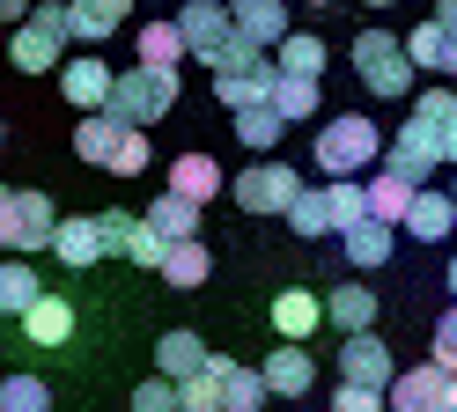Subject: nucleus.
Listing matches in <instances>:
<instances>
[{
    "label": "nucleus",
    "instance_id": "obj_1",
    "mask_svg": "<svg viewBox=\"0 0 457 412\" xmlns=\"http://www.w3.org/2000/svg\"><path fill=\"white\" fill-rule=\"evenodd\" d=\"M104 111L119 118V126H140V133H148L155 118L178 111V67H140V59H133V67L111 81V103H104Z\"/></svg>",
    "mask_w": 457,
    "mask_h": 412
},
{
    "label": "nucleus",
    "instance_id": "obj_2",
    "mask_svg": "<svg viewBox=\"0 0 457 412\" xmlns=\"http://www.w3.org/2000/svg\"><path fill=\"white\" fill-rule=\"evenodd\" d=\"M310 155H318L325 177H361L369 162L384 155V126H377V118H361V111H339V118L318 126V147H310Z\"/></svg>",
    "mask_w": 457,
    "mask_h": 412
},
{
    "label": "nucleus",
    "instance_id": "obj_3",
    "mask_svg": "<svg viewBox=\"0 0 457 412\" xmlns=\"http://www.w3.org/2000/svg\"><path fill=\"white\" fill-rule=\"evenodd\" d=\"M354 74H361L369 96H384V103L413 96V59H406V37H391V29H361V37H354Z\"/></svg>",
    "mask_w": 457,
    "mask_h": 412
},
{
    "label": "nucleus",
    "instance_id": "obj_4",
    "mask_svg": "<svg viewBox=\"0 0 457 412\" xmlns=\"http://www.w3.org/2000/svg\"><path fill=\"white\" fill-rule=\"evenodd\" d=\"M170 22H178V37H185V59H207V67H221L228 37H237V22H228V0H185Z\"/></svg>",
    "mask_w": 457,
    "mask_h": 412
},
{
    "label": "nucleus",
    "instance_id": "obj_5",
    "mask_svg": "<svg viewBox=\"0 0 457 412\" xmlns=\"http://www.w3.org/2000/svg\"><path fill=\"white\" fill-rule=\"evenodd\" d=\"M228 192H237V206H244V214H288V206H295V192H303V177H295L288 162L259 155V162H251Z\"/></svg>",
    "mask_w": 457,
    "mask_h": 412
},
{
    "label": "nucleus",
    "instance_id": "obj_6",
    "mask_svg": "<svg viewBox=\"0 0 457 412\" xmlns=\"http://www.w3.org/2000/svg\"><path fill=\"white\" fill-rule=\"evenodd\" d=\"M52 228H60V206H52L45 192H15L8 199V228H0V251H8V258L52 251Z\"/></svg>",
    "mask_w": 457,
    "mask_h": 412
},
{
    "label": "nucleus",
    "instance_id": "obj_7",
    "mask_svg": "<svg viewBox=\"0 0 457 412\" xmlns=\"http://www.w3.org/2000/svg\"><path fill=\"white\" fill-rule=\"evenodd\" d=\"M391 375H398V361H391V346H384L377 332L339 339V383H361V391H391Z\"/></svg>",
    "mask_w": 457,
    "mask_h": 412
},
{
    "label": "nucleus",
    "instance_id": "obj_8",
    "mask_svg": "<svg viewBox=\"0 0 457 412\" xmlns=\"http://www.w3.org/2000/svg\"><path fill=\"white\" fill-rule=\"evenodd\" d=\"M259 375H266V398H310L318 361H310V346H288V339H280L266 361H259Z\"/></svg>",
    "mask_w": 457,
    "mask_h": 412
},
{
    "label": "nucleus",
    "instance_id": "obj_9",
    "mask_svg": "<svg viewBox=\"0 0 457 412\" xmlns=\"http://www.w3.org/2000/svg\"><path fill=\"white\" fill-rule=\"evenodd\" d=\"M443 391H450V375L436 361L428 368H398L391 391H384V412H443Z\"/></svg>",
    "mask_w": 457,
    "mask_h": 412
},
{
    "label": "nucleus",
    "instance_id": "obj_10",
    "mask_svg": "<svg viewBox=\"0 0 457 412\" xmlns=\"http://www.w3.org/2000/svg\"><path fill=\"white\" fill-rule=\"evenodd\" d=\"M266 317H273V332L288 339V346H303V339L325 324V294H310V287H280Z\"/></svg>",
    "mask_w": 457,
    "mask_h": 412
},
{
    "label": "nucleus",
    "instance_id": "obj_11",
    "mask_svg": "<svg viewBox=\"0 0 457 412\" xmlns=\"http://www.w3.org/2000/svg\"><path fill=\"white\" fill-rule=\"evenodd\" d=\"M8 59H15V74H52L67 59V37H52V29H37L30 15H22L15 29H8Z\"/></svg>",
    "mask_w": 457,
    "mask_h": 412
},
{
    "label": "nucleus",
    "instance_id": "obj_12",
    "mask_svg": "<svg viewBox=\"0 0 457 412\" xmlns=\"http://www.w3.org/2000/svg\"><path fill=\"white\" fill-rule=\"evenodd\" d=\"M52 258H60L67 273H89V265L104 258V228H96V214H67L60 228H52Z\"/></svg>",
    "mask_w": 457,
    "mask_h": 412
},
{
    "label": "nucleus",
    "instance_id": "obj_13",
    "mask_svg": "<svg viewBox=\"0 0 457 412\" xmlns=\"http://www.w3.org/2000/svg\"><path fill=\"white\" fill-rule=\"evenodd\" d=\"M15 324H22V339H30V346L52 353V346H67V339H74V302H67V294H37V302L22 309Z\"/></svg>",
    "mask_w": 457,
    "mask_h": 412
},
{
    "label": "nucleus",
    "instance_id": "obj_14",
    "mask_svg": "<svg viewBox=\"0 0 457 412\" xmlns=\"http://www.w3.org/2000/svg\"><path fill=\"white\" fill-rule=\"evenodd\" d=\"M228 22H237V37L273 52L280 37H288V0H228Z\"/></svg>",
    "mask_w": 457,
    "mask_h": 412
},
{
    "label": "nucleus",
    "instance_id": "obj_15",
    "mask_svg": "<svg viewBox=\"0 0 457 412\" xmlns=\"http://www.w3.org/2000/svg\"><path fill=\"white\" fill-rule=\"evenodd\" d=\"M111 81H119V74H111L104 59H60V88H67V103H74L81 118L111 103Z\"/></svg>",
    "mask_w": 457,
    "mask_h": 412
},
{
    "label": "nucleus",
    "instance_id": "obj_16",
    "mask_svg": "<svg viewBox=\"0 0 457 412\" xmlns=\"http://www.w3.org/2000/svg\"><path fill=\"white\" fill-rule=\"evenodd\" d=\"M413 235V243H443V235H457V206H450V192H436V185H420L413 192V206H406V221H398Z\"/></svg>",
    "mask_w": 457,
    "mask_h": 412
},
{
    "label": "nucleus",
    "instance_id": "obj_17",
    "mask_svg": "<svg viewBox=\"0 0 457 412\" xmlns=\"http://www.w3.org/2000/svg\"><path fill=\"white\" fill-rule=\"evenodd\" d=\"M325 324H332L339 339H354V332H377V294H369L361 280L332 287V294H325Z\"/></svg>",
    "mask_w": 457,
    "mask_h": 412
},
{
    "label": "nucleus",
    "instance_id": "obj_18",
    "mask_svg": "<svg viewBox=\"0 0 457 412\" xmlns=\"http://www.w3.org/2000/svg\"><path fill=\"white\" fill-rule=\"evenodd\" d=\"M406 59H413V74H457V29H443L436 15H428L420 29H406Z\"/></svg>",
    "mask_w": 457,
    "mask_h": 412
},
{
    "label": "nucleus",
    "instance_id": "obj_19",
    "mask_svg": "<svg viewBox=\"0 0 457 412\" xmlns=\"http://www.w3.org/2000/svg\"><path fill=\"white\" fill-rule=\"evenodd\" d=\"M339 251H347L354 273H377V265H391V251H398V228L391 221H354L347 235H339Z\"/></svg>",
    "mask_w": 457,
    "mask_h": 412
},
{
    "label": "nucleus",
    "instance_id": "obj_20",
    "mask_svg": "<svg viewBox=\"0 0 457 412\" xmlns=\"http://www.w3.org/2000/svg\"><path fill=\"white\" fill-rule=\"evenodd\" d=\"M133 15V0H67V22H74V45H104L111 29Z\"/></svg>",
    "mask_w": 457,
    "mask_h": 412
},
{
    "label": "nucleus",
    "instance_id": "obj_21",
    "mask_svg": "<svg viewBox=\"0 0 457 412\" xmlns=\"http://www.w3.org/2000/svg\"><path fill=\"white\" fill-rule=\"evenodd\" d=\"M221 185H228V177H221V162H214V155H178V162H170V192L192 199V206H207Z\"/></svg>",
    "mask_w": 457,
    "mask_h": 412
},
{
    "label": "nucleus",
    "instance_id": "obj_22",
    "mask_svg": "<svg viewBox=\"0 0 457 412\" xmlns=\"http://www.w3.org/2000/svg\"><path fill=\"white\" fill-rule=\"evenodd\" d=\"M199 368H207V339H199V332H162V339H155V375L185 383V375H199Z\"/></svg>",
    "mask_w": 457,
    "mask_h": 412
},
{
    "label": "nucleus",
    "instance_id": "obj_23",
    "mask_svg": "<svg viewBox=\"0 0 457 412\" xmlns=\"http://www.w3.org/2000/svg\"><path fill=\"white\" fill-rule=\"evenodd\" d=\"M119 140H126V126H119V118H111V111H89V118L74 126V155H81V162H96V169H111Z\"/></svg>",
    "mask_w": 457,
    "mask_h": 412
},
{
    "label": "nucleus",
    "instance_id": "obj_24",
    "mask_svg": "<svg viewBox=\"0 0 457 412\" xmlns=\"http://www.w3.org/2000/svg\"><path fill=\"white\" fill-rule=\"evenodd\" d=\"M214 96H221V111L273 103V59H266V67H244V74H214Z\"/></svg>",
    "mask_w": 457,
    "mask_h": 412
},
{
    "label": "nucleus",
    "instance_id": "obj_25",
    "mask_svg": "<svg viewBox=\"0 0 457 412\" xmlns=\"http://www.w3.org/2000/svg\"><path fill=\"white\" fill-rule=\"evenodd\" d=\"M221 412H266V375L221 353Z\"/></svg>",
    "mask_w": 457,
    "mask_h": 412
},
{
    "label": "nucleus",
    "instance_id": "obj_26",
    "mask_svg": "<svg viewBox=\"0 0 457 412\" xmlns=\"http://www.w3.org/2000/svg\"><path fill=\"white\" fill-rule=\"evenodd\" d=\"M140 221H148L162 243H192V235H199V206H192V199H178V192H162Z\"/></svg>",
    "mask_w": 457,
    "mask_h": 412
},
{
    "label": "nucleus",
    "instance_id": "obj_27",
    "mask_svg": "<svg viewBox=\"0 0 457 412\" xmlns=\"http://www.w3.org/2000/svg\"><path fill=\"white\" fill-rule=\"evenodd\" d=\"M361 192H369V221H391V228H398V221H406V206H413V192H420V185H406L398 169H384V177H369Z\"/></svg>",
    "mask_w": 457,
    "mask_h": 412
},
{
    "label": "nucleus",
    "instance_id": "obj_28",
    "mask_svg": "<svg viewBox=\"0 0 457 412\" xmlns=\"http://www.w3.org/2000/svg\"><path fill=\"white\" fill-rule=\"evenodd\" d=\"M273 67H280V74L318 81V74H325V37H310V29H288V37L273 45Z\"/></svg>",
    "mask_w": 457,
    "mask_h": 412
},
{
    "label": "nucleus",
    "instance_id": "obj_29",
    "mask_svg": "<svg viewBox=\"0 0 457 412\" xmlns=\"http://www.w3.org/2000/svg\"><path fill=\"white\" fill-rule=\"evenodd\" d=\"M325 214H332V235H347L354 221H369V192H361V177H325Z\"/></svg>",
    "mask_w": 457,
    "mask_h": 412
},
{
    "label": "nucleus",
    "instance_id": "obj_30",
    "mask_svg": "<svg viewBox=\"0 0 457 412\" xmlns=\"http://www.w3.org/2000/svg\"><path fill=\"white\" fill-rule=\"evenodd\" d=\"M207 273H214V251L199 243V235H192V243H170V258H162V280L170 287H207Z\"/></svg>",
    "mask_w": 457,
    "mask_h": 412
},
{
    "label": "nucleus",
    "instance_id": "obj_31",
    "mask_svg": "<svg viewBox=\"0 0 457 412\" xmlns=\"http://www.w3.org/2000/svg\"><path fill=\"white\" fill-rule=\"evenodd\" d=\"M280 133H288V118H280L273 103H251V111H237V140L251 147V155H273V147H280Z\"/></svg>",
    "mask_w": 457,
    "mask_h": 412
},
{
    "label": "nucleus",
    "instance_id": "obj_32",
    "mask_svg": "<svg viewBox=\"0 0 457 412\" xmlns=\"http://www.w3.org/2000/svg\"><path fill=\"white\" fill-rule=\"evenodd\" d=\"M37 294H45V280L30 273V258H8V265H0V317H22Z\"/></svg>",
    "mask_w": 457,
    "mask_h": 412
},
{
    "label": "nucleus",
    "instance_id": "obj_33",
    "mask_svg": "<svg viewBox=\"0 0 457 412\" xmlns=\"http://www.w3.org/2000/svg\"><path fill=\"white\" fill-rule=\"evenodd\" d=\"M318 103H325V96H318V81H303V74H280V67H273V111L288 118V126H295V118H318Z\"/></svg>",
    "mask_w": 457,
    "mask_h": 412
},
{
    "label": "nucleus",
    "instance_id": "obj_34",
    "mask_svg": "<svg viewBox=\"0 0 457 412\" xmlns=\"http://www.w3.org/2000/svg\"><path fill=\"white\" fill-rule=\"evenodd\" d=\"M178 412H221V353H207V368L178 383Z\"/></svg>",
    "mask_w": 457,
    "mask_h": 412
},
{
    "label": "nucleus",
    "instance_id": "obj_35",
    "mask_svg": "<svg viewBox=\"0 0 457 412\" xmlns=\"http://www.w3.org/2000/svg\"><path fill=\"white\" fill-rule=\"evenodd\" d=\"M140 67H178L185 59V37H178V22H140Z\"/></svg>",
    "mask_w": 457,
    "mask_h": 412
},
{
    "label": "nucleus",
    "instance_id": "obj_36",
    "mask_svg": "<svg viewBox=\"0 0 457 412\" xmlns=\"http://www.w3.org/2000/svg\"><path fill=\"white\" fill-rule=\"evenodd\" d=\"M0 412H52L45 375H0Z\"/></svg>",
    "mask_w": 457,
    "mask_h": 412
},
{
    "label": "nucleus",
    "instance_id": "obj_37",
    "mask_svg": "<svg viewBox=\"0 0 457 412\" xmlns=\"http://www.w3.org/2000/svg\"><path fill=\"white\" fill-rule=\"evenodd\" d=\"M288 228H295V235H332L325 185H303V192H295V206H288Z\"/></svg>",
    "mask_w": 457,
    "mask_h": 412
},
{
    "label": "nucleus",
    "instance_id": "obj_38",
    "mask_svg": "<svg viewBox=\"0 0 457 412\" xmlns=\"http://www.w3.org/2000/svg\"><path fill=\"white\" fill-rule=\"evenodd\" d=\"M126 258L133 265H148V273H162V258H170V243L148 228V221H133V235H126Z\"/></svg>",
    "mask_w": 457,
    "mask_h": 412
},
{
    "label": "nucleus",
    "instance_id": "obj_39",
    "mask_svg": "<svg viewBox=\"0 0 457 412\" xmlns=\"http://www.w3.org/2000/svg\"><path fill=\"white\" fill-rule=\"evenodd\" d=\"M133 412H178V383H170V375L133 383Z\"/></svg>",
    "mask_w": 457,
    "mask_h": 412
},
{
    "label": "nucleus",
    "instance_id": "obj_40",
    "mask_svg": "<svg viewBox=\"0 0 457 412\" xmlns=\"http://www.w3.org/2000/svg\"><path fill=\"white\" fill-rule=\"evenodd\" d=\"M140 169H148V133H140V126H126L119 155H111V177H140Z\"/></svg>",
    "mask_w": 457,
    "mask_h": 412
},
{
    "label": "nucleus",
    "instance_id": "obj_41",
    "mask_svg": "<svg viewBox=\"0 0 457 412\" xmlns=\"http://www.w3.org/2000/svg\"><path fill=\"white\" fill-rule=\"evenodd\" d=\"M133 221H140V214H126V206L96 214V228H104V258H126V235H133Z\"/></svg>",
    "mask_w": 457,
    "mask_h": 412
},
{
    "label": "nucleus",
    "instance_id": "obj_42",
    "mask_svg": "<svg viewBox=\"0 0 457 412\" xmlns=\"http://www.w3.org/2000/svg\"><path fill=\"white\" fill-rule=\"evenodd\" d=\"M436 368H443V375H457V302L436 317Z\"/></svg>",
    "mask_w": 457,
    "mask_h": 412
},
{
    "label": "nucleus",
    "instance_id": "obj_43",
    "mask_svg": "<svg viewBox=\"0 0 457 412\" xmlns=\"http://www.w3.org/2000/svg\"><path fill=\"white\" fill-rule=\"evenodd\" d=\"M30 22L52 29V37H67L74 45V22H67V0H30Z\"/></svg>",
    "mask_w": 457,
    "mask_h": 412
},
{
    "label": "nucleus",
    "instance_id": "obj_44",
    "mask_svg": "<svg viewBox=\"0 0 457 412\" xmlns=\"http://www.w3.org/2000/svg\"><path fill=\"white\" fill-rule=\"evenodd\" d=\"M332 412H384V391H361V383H339Z\"/></svg>",
    "mask_w": 457,
    "mask_h": 412
},
{
    "label": "nucleus",
    "instance_id": "obj_45",
    "mask_svg": "<svg viewBox=\"0 0 457 412\" xmlns=\"http://www.w3.org/2000/svg\"><path fill=\"white\" fill-rule=\"evenodd\" d=\"M22 15H30V0H0V22H8V29H15Z\"/></svg>",
    "mask_w": 457,
    "mask_h": 412
},
{
    "label": "nucleus",
    "instance_id": "obj_46",
    "mask_svg": "<svg viewBox=\"0 0 457 412\" xmlns=\"http://www.w3.org/2000/svg\"><path fill=\"white\" fill-rule=\"evenodd\" d=\"M436 22H443V29H457V0H443V8H436Z\"/></svg>",
    "mask_w": 457,
    "mask_h": 412
},
{
    "label": "nucleus",
    "instance_id": "obj_47",
    "mask_svg": "<svg viewBox=\"0 0 457 412\" xmlns=\"http://www.w3.org/2000/svg\"><path fill=\"white\" fill-rule=\"evenodd\" d=\"M443 412H457V375H450V391H443Z\"/></svg>",
    "mask_w": 457,
    "mask_h": 412
},
{
    "label": "nucleus",
    "instance_id": "obj_48",
    "mask_svg": "<svg viewBox=\"0 0 457 412\" xmlns=\"http://www.w3.org/2000/svg\"><path fill=\"white\" fill-rule=\"evenodd\" d=\"M8 199H15V192H8V185H0V228H8Z\"/></svg>",
    "mask_w": 457,
    "mask_h": 412
},
{
    "label": "nucleus",
    "instance_id": "obj_49",
    "mask_svg": "<svg viewBox=\"0 0 457 412\" xmlns=\"http://www.w3.org/2000/svg\"><path fill=\"white\" fill-rule=\"evenodd\" d=\"M443 280H450V294H457V258H450V273H443Z\"/></svg>",
    "mask_w": 457,
    "mask_h": 412
},
{
    "label": "nucleus",
    "instance_id": "obj_50",
    "mask_svg": "<svg viewBox=\"0 0 457 412\" xmlns=\"http://www.w3.org/2000/svg\"><path fill=\"white\" fill-rule=\"evenodd\" d=\"M361 8H391V0H361Z\"/></svg>",
    "mask_w": 457,
    "mask_h": 412
},
{
    "label": "nucleus",
    "instance_id": "obj_51",
    "mask_svg": "<svg viewBox=\"0 0 457 412\" xmlns=\"http://www.w3.org/2000/svg\"><path fill=\"white\" fill-rule=\"evenodd\" d=\"M450 206H457V177H450Z\"/></svg>",
    "mask_w": 457,
    "mask_h": 412
},
{
    "label": "nucleus",
    "instance_id": "obj_52",
    "mask_svg": "<svg viewBox=\"0 0 457 412\" xmlns=\"http://www.w3.org/2000/svg\"><path fill=\"white\" fill-rule=\"evenodd\" d=\"M0 140H8V118H0Z\"/></svg>",
    "mask_w": 457,
    "mask_h": 412
}]
</instances>
